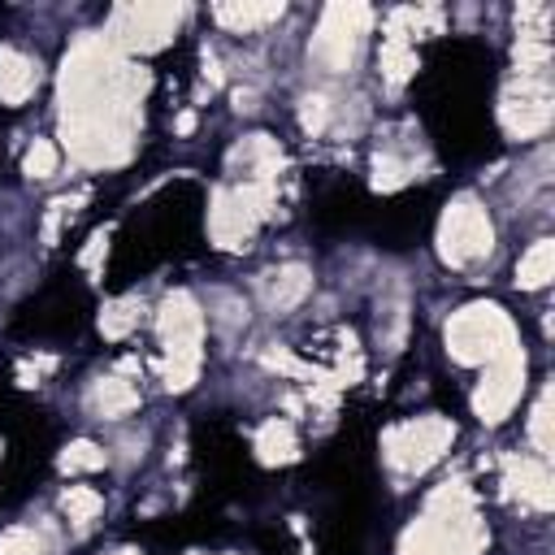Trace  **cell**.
<instances>
[{
    "instance_id": "obj_23",
    "label": "cell",
    "mask_w": 555,
    "mask_h": 555,
    "mask_svg": "<svg viewBox=\"0 0 555 555\" xmlns=\"http://www.w3.org/2000/svg\"><path fill=\"white\" fill-rule=\"evenodd\" d=\"M529 434H533V447L542 455H551V386L538 395L533 403V416H529Z\"/></svg>"
},
{
    "instance_id": "obj_14",
    "label": "cell",
    "mask_w": 555,
    "mask_h": 555,
    "mask_svg": "<svg viewBox=\"0 0 555 555\" xmlns=\"http://www.w3.org/2000/svg\"><path fill=\"white\" fill-rule=\"evenodd\" d=\"M308 291H312V273H308L304 264H286V269H273V273L264 278V299H269L273 308H295Z\"/></svg>"
},
{
    "instance_id": "obj_26",
    "label": "cell",
    "mask_w": 555,
    "mask_h": 555,
    "mask_svg": "<svg viewBox=\"0 0 555 555\" xmlns=\"http://www.w3.org/2000/svg\"><path fill=\"white\" fill-rule=\"evenodd\" d=\"M0 555H39V538L30 529H9L0 538Z\"/></svg>"
},
{
    "instance_id": "obj_4",
    "label": "cell",
    "mask_w": 555,
    "mask_h": 555,
    "mask_svg": "<svg viewBox=\"0 0 555 555\" xmlns=\"http://www.w3.org/2000/svg\"><path fill=\"white\" fill-rule=\"evenodd\" d=\"M447 351L460 364H490L516 351V325L499 304H468L447 321Z\"/></svg>"
},
{
    "instance_id": "obj_12",
    "label": "cell",
    "mask_w": 555,
    "mask_h": 555,
    "mask_svg": "<svg viewBox=\"0 0 555 555\" xmlns=\"http://www.w3.org/2000/svg\"><path fill=\"white\" fill-rule=\"evenodd\" d=\"M503 486H507L512 499H520V503H529V507H538V512H546V507L555 503V490H551L555 481H551L546 460L507 455V460H503Z\"/></svg>"
},
{
    "instance_id": "obj_22",
    "label": "cell",
    "mask_w": 555,
    "mask_h": 555,
    "mask_svg": "<svg viewBox=\"0 0 555 555\" xmlns=\"http://www.w3.org/2000/svg\"><path fill=\"white\" fill-rule=\"evenodd\" d=\"M416 69V52L408 48V43H382V74L390 78V82H403L408 74Z\"/></svg>"
},
{
    "instance_id": "obj_13",
    "label": "cell",
    "mask_w": 555,
    "mask_h": 555,
    "mask_svg": "<svg viewBox=\"0 0 555 555\" xmlns=\"http://www.w3.org/2000/svg\"><path fill=\"white\" fill-rule=\"evenodd\" d=\"M35 87H39V65L30 56H22L17 48H0V100L26 104Z\"/></svg>"
},
{
    "instance_id": "obj_25",
    "label": "cell",
    "mask_w": 555,
    "mask_h": 555,
    "mask_svg": "<svg viewBox=\"0 0 555 555\" xmlns=\"http://www.w3.org/2000/svg\"><path fill=\"white\" fill-rule=\"evenodd\" d=\"M56 165H61L56 147H52L48 139H35V147L26 152V173H30V178H52V173H56Z\"/></svg>"
},
{
    "instance_id": "obj_18",
    "label": "cell",
    "mask_w": 555,
    "mask_h": 555,
    "mask_svg": "<svg viewBox=\"0 0 555 555\" xmlns=\"http://www.w3.org/2000/svg\"><path fill=\"white\" fill-rule=\"evenodd\" d=\"M212 13H217V22H225L234 30H251V26H264V22L282 17V0L278 4H217Z\"/></svg>"
},
{
    "instance_id": "obj_17",
    "label": "cell",
    "mask_w": 555,
    "mask_h": 555,
    "mask_svg": "<svg viewBox=\"0 0 555 555\" xmlns=\"http://www.w3.org/2000/svg\"><path fill=\"white\" fill-rule=\"evenodd\" d=\"M551 278H555V243H551V238H538V243L520 256L516 282H520L525 291H538V286H546Z\"/></svg>"
},
{
    "instance_id": "obj_27",
    "label": "cell",
    "mask_w": 555,
    "mask_h": 555,
    "mask_svg": "<svg viewBox=\"0 0 555 555\" xmlns=\"http://www.w3.org/2000/svg\"><path fill=\"white\" fill-rule=\"evenodd\" d=\"M325 113H330V104H325L321 95H308V100H304V130L321 134V130H325Z\"/></svg>"
},
{
    "instance_id": "obj_2",
    "label": "cell",
    "mask_w": 555,
    "mask_h": 555,
    "mask_svg": "<svg viewBox=\"0 0 555 555\" xmlns=\"http://www.w3.org/2000/svg\"><path fill=\"white\" fill-rule=\"evenodd\" d=\"M486 546V529L473 512V490L464 481H447L429 494L421 520H412L399 538V555H477Z\"/></svg>"
},
{
    "instance_id": "obj_11",
    "label": "cell",
    "mask_w": 555,
    "mask_h": 555,
    "mask_svg": "<svg viewBox=\"0 0 555 555\" xmlns=\"http://www.w3.org/2000/svg\"><path fill=\"white\" fill-rule=\"evenodd\" d=\"M520 390H525V356L516 347V351H507V356L486 364V377H481V386L473 395V408H477V416L486 425H494V421H503L516 408Z\"/></svg>"
},
{
    "instance_id": "obj_24",
    "label": "cell",
    "mask_w": 555,
    "mask_h": 555,
    "mask_svg": "<svg viewBox=\"0 0 555 555\" xmlns=\"http://www.w3.org/2000/svg\"><path fill=\"white\" fill-rule=\"evenodd\" d=\"M412 178V165H403V160H395V156H377L373 160V186L377 191H395V186H403Z\"/></svg>"
},
{
    "instance_id": "obj_9",
    "label": "cell",
    "mask_w": 555,
    "mask_h": 555,
    "mask_svg": "<svg viewBox=\"0 0 555 555\" xmlns=\"http://www.w3.org/2000/svg\"><path fill=\"white\" fill-rule=\"evenodd\" d=\"M182 4H117L108 22V43L121 52H156L169 43Z\"/></svg>"
},
{
    "instance_id": "obj_16",
    "label": "cell",
    "mask_w": 555,
    "mask_h": 555,
    "mask_svg": "<svg viewBox=\"0 0 555 555\" xmlns=\"http://www.w3.org/2000/svg\"><path fill=\"white\" fill-rule=\"evenodd\" d=\"M256 455H260V464H291L299 455L295 429L286 421H264L256 429Z\"/></svg>"
},
{
    "instance_id": "obj_21",
    "label": "cell",
    "mask_w": 555,
    "mask_h": 555,
    "mask_svg": "<svg viewBox=\"0 0 555 555\" xmlns=\"http://www.w3.org/2000/svg\"><path fill=\"white\" fill-rule=\"evenodd\" d=\"M61 507H65V516H69L74 525H87V520H95V512H100L104 503H100V494H95L91 486H69L65 499H61Z\"/></svg>"
},
{
    "instance_id": "obj_6",
    "label": "cell",
    "mask_w": 555,
    "mask_h": 555,
    "mask_svg": "<svg viewBox=\"0 0 555 555\" xmlns=\"http://www.w3.org/2000/svg\"><path fill=\"white\" fill-rule=\"evenodd\" d=\"M451 438H455L451 421H442V416H416V421L390 425L382 434V451H386L390 468H399V473H425L451 447Z\"/></svg>"
},
{
    "instance_id": "obj_3",
    "label": "cell",
    "mask_w": 555,
    "mask_h": 555,
    "mask_svg": "<svg viewBox=\"0 0 555 555\" xmlns=\"http://www.w3.org/2000/svg\"><path fill=\"white\" fill-rule=\"evenodd\" d=\"M156 330L165 343V386L169 390H186L199 373V338H204V312L186 291L165 295L160 312H156Z\"/></svg>"
},
{
    "instance_id": "obj_20",
    "label": "cell",
    "mask_w": 555,
    "mask_h": 555,
    "mask_svg": "<svg viewBox=\"0 0 555 555\" xmlns=\"http://www.w3.org/2000/svg\"><path fill=\"white\" fill-rule=\"evenodd\" d=\"M61 468H65V473H95V468H104V451H100L95 442L78 438V442H69V447L61 451Z\"/></svg>"
},
{
    "instance_id": "obj_5",
    "label": "cell",
    "mask_w": 555,
    "mask_h": 555,
    "mask_svg": "<svg viewBox=\"0 0 555 555\" xmlns=\"http://www.w3.org/2000/svg\"><path fill=\"white\" fill-rule=\"evenodd\" d=\"M278 182H243V186H221L208 208V234L217 247H247L251 230L260 217L273 212Z\"/></svg>"
},
{
    "instance_id": "obj_19",
    "label": "cell",
    "mask_w": 555,
    "mask_h": 555,
    "mask_svg": "<svg viewBox=\"0 0 555 555\" xmlns=\"http://www.w3.org/2000/svg\"><path fill=\"white\" fill-rule=\"evenodd\" d=\"M139 312H143V304H139L134 295L104 304V312H100V334H104V338H126V334L139 325Z\"/></svg>"
},
{
    "instance_id": "obj_29",
    "label": "cell",
    "mask_w": 555,
    "mask_h": 555,
    "mask_svg": "<svg viewBox=\"0 0 555 555\" xmlns=\"http://www.w3.org/2000/svg\"><path fill=\"white\" fill-rule=\"evenodd\" d=\"M113 555H139V551H113Z\"/></svg>"
},
{
    "instance_id": "obj_7",
    "label": "cell",
    "mask_w": 555,
    "mask_h": 555,
    "mask_svg": "<svg viewBox=\"0 0 555 555\" xmlns=\"http://www.w3.org/2000/svg\"><path fill=\"white\" fill-rule=\"evenodd\" d=\"M369 22H373V9L369 4H330L321 13V26L312 35V56L325 65V69H351L356 56H360V43L369 35Z\"/></svg>"
},
{
    "instance_id": "obj_1",
    "label": "cell",
    "mask_w": 555,
    "mask_h": 555,
    "mask_svg": "<svg viewBox=\"0 0 555 555\" xmlns=\"http://www.w3.org/2000/svg\"><path fill=\"white\" fill-rule=\"evenodd\" d=\"M147 74L108 35H82L61 69V134L78 165H121L134 147Z\"/></svg>"
},
{
    "instance_id": "obj_8",
    "label": "cell",
    "mask_w": 555,
    "mask_h": 555,
    "mask_svg": "<svg viewBox=\"0 0 555 555\" xmlns=\"http://www.w3.org/2000/svg\"><path fill=\"white\" fill-rule=\"evenodd\" d=\"M490 243H494V230H490L486 208L473 195L451 199L442 221H438V251H442V260L455 264V269L473 264V260H481L490 251Z\"/></svg>"
},
{
    "instance_id": "obj_28",
    "label": "cell",
    "mask_w": 555,
    "mask_h": 555,
    "mask_svg": "<svg viewBox=\"0 0 555 555\" xmlns=\"http://www.w3.org/2000/svg\"><path fill=\"white\" fill-rule=\"evenodd\" d=\"M104 247H108V230H95V234H91V247L82 251V264H87V269H95V260H100V251H104Z\"/></svg>"
},
{
    "instance_id": "obj_10",
    "label": "cell",
    "mask_w": 555,
    "mask_h": 555,
    "mask_svg": "<svg viewBox=\"0 0 555 555\" xmlns=\"http://www.w3.org/2000/svg\"><path fill=\"white\" fill-rule=\"evenodd\" d=\"M499 121L516 139L542 134L551 126V82L538 74H520V82H512L499 104Z\"/></svg>"
},
{
    "instance_id": "obj_15",
    "label": "cell",
    "mask_w": 555,
    "mask_h": 555,
    "mask_svg": "<svg viewBox=\"0 0 555 555\" xmlns=\"http://www.w3.org/2000/svg\"><path fill=\"white\" fill-rule=\"evenodd\" d=\"M87 403H91L95 416H126L130 408H139V390L130 382H121V377H100L91 386Z\"/></svg>"
}]
</instances>
